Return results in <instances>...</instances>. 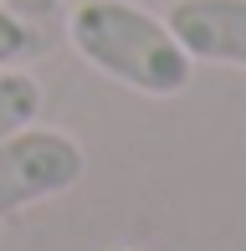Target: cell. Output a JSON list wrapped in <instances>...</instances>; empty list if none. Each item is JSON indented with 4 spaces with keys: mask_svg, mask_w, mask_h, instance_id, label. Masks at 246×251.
<instances>
[{
    "mask_svg": "<svg viewBox=\"0 0 246 251\" xmlns=\"http://www.w3.org/2000/svg\"><path fill=\"white\" fill-rule=\"evenodd\" d=\"M67 41L87 67L144 98H174L195 77V62L174 41L170 21L133 0H77L67 16Z\"/></svg>",
    "mask_w": 246,
    "mask_h": 251,
    "instance_id": "cell-1",
    "label": "cell"
},
{
    "mask_svg": "<svg viewBox=\"0 0 246 251\" xmlns=\"http://www.w3.org/2000/svg\"><path fill=\"white\" fill-rule=\"evenodd\" d=\"M108 251H128V246H108Z\"/></svg>",
    "mask_w": 246,
    "mask_h": 251,
    "instance_id": "cell-6",
    "label": "cell"
},
{
    "mask_svg": "<svg viewBox=\"0 0 246 251\" xmlns=\"http://www.w3.org/2000/svg\"><path fill=\"white\" fill-rule=\"evenodd\" d=\"M87 175V154L62 128H21L0 139V221L41 200H57Z\"/></svg>",
    "mask_w": 246,
    "mask_h": 251,
    "instance_id": "cell-2",
    "label": "cell"
},
{
    "mask_svg": "<svg viewBox=\"0 0 246 251\" xmlns=\"http://www.w3.org/2000/svg\"><path fill=\"white\" fill-rule=\"evenodd\" d=\"M164 21L190 62L246 72V0H174Z\"/></svg>",
    "mask_w": 246,
    "mask_h": 251,
    "instance_id": "cell-3",
    "label": "cell"
},
{
    "mask_svg": "<svg viewBox=\"0 0 246 251\" xmlns=\"http://www.w3.org/2000/svg\"><path fill=\"white\" fill-rule=\"evenodd\" d=\"M41 113V82L21 67H0V139L31 128Z\"/></svg>",
    "mask_w": 246,
    "mask_h": 251,
    "instance_id": "cell-4",
    "label": "cell"
},
{
    "mask_svg": "<svg viewBox=\"0 0 246 251\" xmlns=\"http://www.w3.org/2000/svg\"><path fill=\"white\" fill-rule=\"evenodd\" d=\"M31 47H36L31 21L21 16V10H5V5H0V67H16L21 56H31Z\"/></svg>",
    "mask_w": 246,
    "mask_h": 251,
    "instance_id": "cell-5",
    "label": "cell"
}]
</instances>
